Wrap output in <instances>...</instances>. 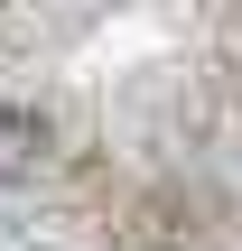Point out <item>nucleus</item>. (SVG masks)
<instances>
[{
    "mask_svg": "<svg viewBox=\"0 0 242 251\" xmlns=\"http://www.w3.org/2000/svg\"><path fill=\"white\" fill-rule=\"evenodd\" d=\"M37 158H47V121H37V112H19V102H0V186H9V177H28Z\"/></svg>",
    "mask_w": 242,
    "mask_h": 251,
    "instance_id": "f257e3e1",
    "label": "nucleus"
}]
</instances>
